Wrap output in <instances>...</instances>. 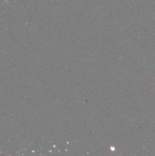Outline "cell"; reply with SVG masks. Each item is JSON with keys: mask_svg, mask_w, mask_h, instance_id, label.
<instances>
[{"mask_svg": "<svg viewBox=\"0 0 155 156\" xmlns=\"http://www.w3.org/2000/svg\"><path fill=\"white\" fill-rule=\"evenodd\" d=\"M4 1H5V2H6V3H7V4H9V5H10V6H11V5H10V4H9V2H8V1H7V0H4Z\"/></svg>", "mask_w": 155, "mask_h": 156, "instance_id": "1", "label": "cell"}]
</instances>
